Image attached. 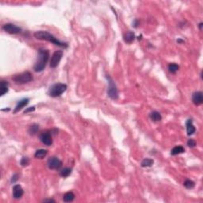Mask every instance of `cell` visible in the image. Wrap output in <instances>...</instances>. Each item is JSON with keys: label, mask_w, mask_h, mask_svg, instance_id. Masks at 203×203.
I'll return each instance as SVG.
<instances>
[{"label": "cell", "mask_w": 203, "mask_h": 203, "mask_svg": "<svg viewBox=\"0 0 203 203\" xmlns=\"http://www.w3.org/2000/svg\"><path fill=\"white\" fill-rule=\"evenodd\" d=\"M44 202H55V200L53 199H46V200H44Z\"/></svg>", "instance_id": "f1b7e54d"}, {"label": "cell", "mask_w": 203, "mask_h": 203, "mask_svg": "<svg viewBox=\"0 0 203 203\" xmlns=\"http://www.w3.org/2000/svg\"><path fill=\"white\" fill-rule=\"evenodd\" d=\"M34 37L37 38V40H42V41H46L49 42H51L52 44H54L55 45L60 47H63V48H67L68 44L64 42L59 41L56 37H55L54 36L51 34L47 31H37L33 34Z\"/></svg>", "instance_id": "6da1fadb"}, {"label": "cell", "mask_w": 203, "mask_h": 203, "mask_svg": "<svg viewBox=\"0 0 203 203\" xmlns=\"http://www.w3.org/2000/svg\"><path fill=\"white\" fill-rule=\"evenodd\" d=\"M187 145L189 146L190 148H195L196 146V141L194 139H189L187 141Z\"/></svg>", "instance_id": "484cf974"}, {"label": "cell", "mask_w": 203, "mask_h": 203, "mask_svg": "<svg viewBox=\"0 0 203 203\" xmlns=\"http://www.w3.org/2000/svg\"><path fill=\"white\" fill-rule=\"evenodd\" d=\"M67 90V85L64 83H55L51 86L49 90V94L51 97L56 98L61 96Z\"/></svg>", "instance_id": "3957f363"}, {"label": "cell", "mask_w": 203, "mask_h": 203, "mask_svg": "<svg viewBox=\"0 0 203 203\" xmlns=\"http://www.w3.org/2000/svg\"><path fill=\"white\" fill-rule=\"evenodd\" d=\"M63 52L62 50H57L52 54L49 63L51 68H55L58 66V64L61 62V59L63 57Z\"/></svg>", "instance_id": "8992f818"}, {"label": "cell", "mask_w": 203, "mask_h": 203, "mask_svg": "<svg viewBox=\"0 0 203 203\" xmlns=\"http://www.w3.org/2000/svg\"><path fill=\"white\" fill-rule=\"evenodd\" d=\"M149 117L151 118L152 121H155V122H158V121H161L162 119V116L157 111H152V112L149 114Z\"/></svg>", "instance_id": "e0dca14e"}, {"label": "cell", "mask_w": 203, "mask_h": 203, "mask_svg": "<svg viewBox=\"0 0 203 203\" xmlns=\"http://www.w3.org/2000/svg\"><path fill=\"white\" fill-rule=\"evenodd\" d=\"M184 152H185V148H184L183 146L177 145L175 146V147L171 149V156H177V155H179V154L183 153Z\"/></svg>", "instance_id": "9a60e30c"}, {"label": "cell", "mask_w": 203, "mask_h": 203, "mask_svg": "<svg viewBox=\"0 0 203 203\" xmlns=\"http://www.w3.org/2000/svg\"><path fill=\"white\" fill-rule=\"evenodd\" d=\"M40 139L44 145L51 146L52 144V137L49 132L42 133L40 137Z\"/></svg>", "instance_id": "9c48e42d"}, {"label": "cell", "mask_w": 203, "mask_h": 203, "mask_svg": "<svg viewBox=\"0 0 203 203\" xmlns=\"http://www.w3.org/2000/svg\"><path fill=\"white\" fill-rule=\"evenodd\" d=\"M178 69H179V66L177 63H170L169 66H168V70H169L171 73H176L178 71Z\"/></svg>", "instance_id": "603a6c76"}, {"label": "cell", "mask_w": 203, "mask_h": 203, "mask_svg": "<svg viewBox=\"0 0 203 203\" xmlns=\"http://www.w3.org/2000/svg\"><path fill=\"white\" fill-rule=\"evenodd\" d=\"M49 59V52L47 49H41L38 50V56L37 59L36 61L35 65H34V70L37 72H41L43 70H44L46 64Z\"/></svg>", "instance_id": "7a4b0ae2"}, {"label": "cell", "mask_w": 203, "mask_h": 203, "mask_svg": "<svg viewBox=\"0 0 203 203\" xmlns=\"http://www.w3.org/2000/svg\"><path fill=\"white\" fill-rule=\"evenodd\" d=\"M13 197L15 199H19L22 197V195L24 194L22 187L20 186L19 184H16L13 187Z\"/></svg>", "instance_id": "8fae6325"}, {"label": "cell", "mask_w": 203, "mask_h": 203, "mask_svg": "<svg viewBox=\"0 0 203 203\" xmlns=\"http://www.w3.org/2000/svg\"><path fill=\"white\" fill-rule=\"evenodd\" d=\"M202 25H203L202 22H201L200 24H199V29H200L201 30H202Z\"/></svg>", "instance_id": "f546056e"}, {"label": "cell", "mask_w": 203, "mask_h": 203, "mask_svg": "<svg viewBox=\"0 0 203 203\" xmlns=\"http://www.w3.org/2000/svg\"><path fill=\"white\" fill-rule=\"evenodd\" d=\"M193 103L195 106H200L203 103V94L202 91H195L192 94Z\"/></svg>", "instance_id": "30bf717a"}, {"label": "cell", "mask_w": 203, "mask_h": 203, "mask_svg": "<svg viewBox=\"0 0 203 203\" xmlns=\"http://www.w3.org/2000/svg\"><path fill=\"white\" fill-rule=\"evenodd\" d=\"M35 110V107L33 106V107H30V108H28L27 110H25V111H24V113H27L29 112H33V111H34Z\"/></svg>", "instance_id": "83f0119b"}, {"label": "cell", "mask_w": 203, "mask_h": 203, "mask_svg": "<svg viewBox=\"0 0 203 203\" xmlns=\"http://www.w3.org/2000/svg\"><path fill=\"white\" fill-rule=\"evenodd\" d=\"M29 102H30V99H28V98L20 100V101L17 103L16 106H15V108H14L13 113H18V111H20V110H22V108H24L25 106H27L28 103H29Z\"/></svg>", "instance_id": "7c38bea8"}, {"label": "cell", "mask_w": 203, "mask_h": 203, "mask_svg": "<svg viewBox=\"0 0 203 203\" xmlns=\"http://www.w3.org/2000/svg\"><path fill=\"white\" fill-rule=\"evenodd\" d=\"M186 126H187V132L188 136H191L195 133L196 129H195V125L193 124V121L191 119H188L186 123Z\"/></svg>", "instance_id": "4fadbf2b"}, {"label": "cell", "mask_w": 203, "mask_h": 203, "mask_svg": "<svg viewBox=\"0 0 203 203\" xmlns=\"http://www.w3.org/2000/svg\"><path fill=\"white\" fill-rule=\"evenodd\" d=\"M3 30L5 32L11 34H18L22 32V29L18 25L12 24V23H7L3 26Z\"/></svg>", "instance_id": "ba28073f"}, {"label": "cell", "mask_w": 203, "mask_h": 203, "mask_svg": "<svg viewBox=\"0 0 203 203\" xmlns=\"http://www.w3.org/2000/svg\"><path fill=\"white\" fill-rule=\"evenodd\" d=\"M7 92H8V82L3 80L0 82V95L3 96Z\"/></svg>", "instance_id": "2e32d148"}, {"label": "cell", "mask_w": 203, "mask_h": 203, "mask_svg": "<svg viewBox=\"0 0 203 203\" xmlns=\"http://www.w3.org/2000/svg\"><path fill=\"white\" fill-rule=\"evenodd\" d=\"M30 164V159L28 157H23L21 160V165L22 167H25V166H28Z\"/></svg>", "instance_id": "d4e9b609"}, {"label": "cell", "mask_w": 203, "mask_h": 203, "mask_svg": "<svg viewBox=\"0 0 203 203\" xmlns=\"http://www.w3.org/2000/svg\"><path fill=\"white\" fill-rule=\"evenodd\" d=\"M75 195L74 193L71 192V191H69V192L65 193L63 196V202H71L75 199Z\"/></svg>", "instance_id": "ac0fdd59"}, {"label": "cell", "mask_w": 203, "mask_h": 203, "mask_svg": "<svg viewBox=\"0 0 203 203\" xmlns=\"http://www.w3.org/2000/svg\"><path fill=\"white\" fill-rule=\"evenodd\" d=\"M12 80L17 84H25L33 80V75L30 71H25L21 74L15 75Z\"/></svg>", "instance_id": "277c9868"}, {"label": "cell", "mask_w": 203, "mask_h": 203, "mask_svg": "<svg viewBox=\"0 0 203 203\" xmlns=\"http://www.w3.org/2000/svg\"><path fill=\"white\" fill-rule=\"evenodd\" d=\"M183 186L187 189H192L195 186V183L190 179H187L186 181L183 183Z\"/></svg>", "instance_id": "cb8c5ba5"}, {"label": "cell", "mask_w": 203, "mask_h": 203, "mask_svg": "<svg viewBox=\"0 0 203 203\" xmlns=\"http://www.w3.org/2000/svg\"><path fill=\"white\" fill-rule=\"evenodd\" d=\"M123 38L125 43H127V44H131V43L133 42V41H134L135 39L134 33H133V32H131V31H128V32H126V33L123 35Z\"/></svg>", "instance_id": "5bb4252c"}, {"label": "cell", "mask_w": 203, "mask_h": 203, "mask_svg": "<svg viewBox=\"0 0 203 203\" xmlns=\"http://www.w3.org/2000/svg\"><path fill=\"white\" fill-rule=\"evenodd\" d=\"M106 79L108 80V90H107V94L108 96L110 97V99L113 100H116L118 99V88L116 87L115 83L113 82V80L110 78L109 75H106Z\"/></svg>", "instance_id": "5b68a950"}, {"label": "cell", "mask_w": 203, "mask_h": 203, "mask_svg": "<svg viewBox=\"0 0 203 203\" xmlns=\"http://www.w3.org/2000/svg\"><path fill=\"white\" fill-rule=\"evenodd\" d=\"M47 154H48V151L45 150V149H38V150L36 151L34 156L37 159H43V158L46 156Z\"/></svg>", "instance_id": "d6986e66"}, {"label": "cell", "mask_w": 203, "mask_h": 203, "mask_svg": "<svg viewBox=\"0 0 203 203\" xmlns=\"http://www.w3.org/2000/svg\"><path fill=\"white\" fill-rule=\"evenodd\" d=\"M47 166L51 170H57L62 166V161L57 157H50L47 161Z\"/></svg>", "instance_id": "52a82bcc"}, {"label": "cell", "mask_w": 203, "mask_h": 203, "mask_svg": "<svg viewBox=\"0 0 203 203\" xmlns=\"http://www.w3.org/2000/svg\"><path fill=\"white\" fill-rule=\"evenodd\" d=\"M38 130H39L38 125H37V124H33V125H32L30 127V129H29V133H30V135H32V136H33V135H35L36 133H37Z\"/></svg>", "instance_id": "7402d4cb"}, {"label": "cell", "mask_w": 203, "mask_h": 203, "mask_svg": "<svg viewBox=\"0 0 203 203\" xmlns=\"http://www.w3.org/2000/svg\"><path fill=\"white\" fill-rule=\"evenodd\" d=\"M153 159H149V158H145L142 160L141 162V167L142 168H148V167H151L152 165L153 164Z\"/></svg>", "instance_id": "ffe728a7"}, {"label": "cell", "mask_w": 203, "mask_h": 203, "mask_svg": "<svg viewBox=\"0 0 203 203\" xmlns=\"http://www.w3.org/2000/svg\"><path fill=\"white\" fill-rule=\"evenodd\" d=\"M71 169L69 168H63L62 170L60 171V176L61 177H63V178H66L68 176H69L71 175Z\"/></svg>", "instance_id": "44dd1931"}, {"label": "cell", "mask_w": 203, "mask_h": 203, "mask_svg": "<svg viewBox=\"0 0 203 203\" xmlns=\"http://www.w3.org/2000/svg\"><path fill=\"white\" fill-rule=\"evenodd\" d=\"M18 178H19L18 174H15V175H14V176H12L11 182L12 183H16V182L18 180Z\"/></svg>", "instance_id": "4316f807"}]
</instances>
